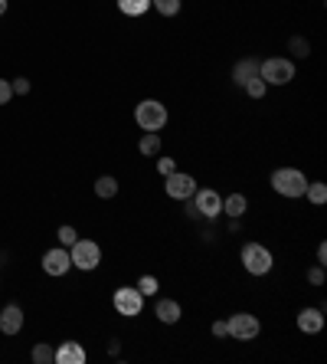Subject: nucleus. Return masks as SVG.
Here are the masks:
<instances>
[{"mask_svg": "<svg viewBox=\"0 0 327 364\" xmlns=\"http://www.w3.org/2000/svg\"><path fill=\"white\" fill-rule=\"evenodd\" d=\"M272 191L281 197H305L307 177L298 168H278V171H272Z\"/></svg>", "mask_w": 327, "mask_h": 364, "instance_id": "nucleus-1", "label": "nucleus"}, {"mask_svg": "<svg viewBox=\"0 0 327 364\" xmlns=\"http://www.w3.org/2000/svg\"><path fill=\"white\" fill-rule=\"evenodd\" d=\"M258 76L265 79V86H288L295 79V62L285 56H272V60L258 62Z\"/></svg>", "mask_w": 327, "mask_h": 364, "instance_id": "nucleus-2", "label": "nucleus"}, {"mask_svg": "<svg viewBox=\"0 0 327 364\" xmlns=\"http://www.w3.org/2000/svg\"><path fill=\"white\" fill-rule=\"evenodd\" d=\"M134 121H138L144 132H160L164 125H167V105L158 99H144L134 109Z\"/></svg>", "mask_w": 327, "mask_h": 364, "instance_id": "nucleus-3", "label": "nucleus"}, {"mask_svg": "<svg viewBox=\"0 0 327 364\" xmlns=\"http://www.w3.org/2000/svg\"><path fill=\"white\" fill-rule=\"evenodd\" d=\"M69 256H72V266H76V269L92 273V269L102 263V246L95 240H76L72 243V250H69Z\"/></svg>", "mask_w": 327, "mask_h": 364, "instance_id": "nucleus-4", "label": "nucleus"}, {"mask_svg": "<svg viewBox=\"0 0 327 364\" xmlns=\"http://www.w3.org/2000/svg\"><path fill=\"white\" fill-rule=\"evenodd\" d=\"M242 266H246V273L252 276H265L272 269V253H268L262 243H246L242 246Z\"/></svg>", "mask_w": 327, "mask_h": 364, "instance_id": "nucleus-5", "label": "nucleus"}, {"mask_svg": "<svg viewBox=\"0 0 327 364\" xmlns=\"http://www.w3.org/2000/svg\"><path fill=\"white\" fill-rule=\"evenodd\" d=\"M115 309H118V315H125V318H134V315H141V309H144V295L138 292V285H121V289H115Z\"/></svg>", "mask_w": 327, "mask_h": 364, "instance_id": "nucleus-6", "label": "nucleus"}, {"mask_svg": "<svg viewBox=\"0 0 327 364\" xmlns=\"http://www.w3.org/2000/svg\"><path fill=\"white\" fill-rule=\"evenodd\" d=\"M226 328H229V338H236V342H252V338L262 332L258 318L256 315H249V312H236L226 322Z\"/></svg>", "mask_w": 327, "mask_h": 364, "instance_id": "nucleus-7", "label": "nucleus"}, {"mask_svg": "<svg viewBox=\"0 0 327 364\" xmlns=\"http://www.w3.org/2000/svg\"><path fill=\"white\" fill-rule=\"evenodd\" d=\"M164 191H167V197H174V201H190V197L197 194V181L183 171H174V174H167Z\"/></svg>", "mask_w": 327, "mask_h": 364, "instance_id": "nucleus-8", "label": "nucleus"}, {"mask_svg": "<svg viewBox=\"0 0 327 364\" xmlns=\"http://www.w3.org/2000/svg\"><path fill=\"white\" fill-rule=\"evenodd\" d=\"M43 269L46 276H66L72 269V256L66 246H56V250H46L43 253Z\"/></svg>", "mask_w": 327, "mask_h": 364, "instance_id": "nucleus-9", "label": "nucleus"}, {"mask_svg": "<svg viewBox=\"0 0 327 364\" xmlns=\"http://www.w3.org/2000/svg\"><path fill=\"white\" fill-rule=\"evenodd\" d=\"M193 197H197V201H193V210H197L200 217L216 220L219 213H223V197H219L216 191H197Z\"/></svg>", "mask_w": 327, "mask_h": 364, "instance_id": "nucleus-10", "label": "nucleus"}, {"mask_svg": "<svg viewBox=\"0 0 327 364\" xmlns=\"http://www.w3.org/2000/svg\"><path fill=\"white\" fill-rule=\"evenodd\" d=\"M20 328H23V309L20 305H4L0 309V332L20 335Z\"/></svg>", "mask_w": 327, "mask_h": 364, "instance_id": "nucleus-11", "label": "nucleus"}, {"mask_svg": "<svg viewBox=\"0 0 327 364\" xmlns=\"http://www.w3.org/2000/svg\"><path fill=\"white\" fill-rule=\"evenodd\" d=\"M298 328L305 335H317L324 328V309H301L298 312Z\"/></svg>", "mask_w": 327, "mask_h": 364, "instance_id": "nucleus-12", "label": "nucleus"}, {"mask_svg": "<svg viewBox=\"0 0 327 364\" xmlns=\"http://www.w3.org/2000/svg\"><path fill=\"white\" fill-rule=\"evenodd\" d=\"M53 361L56 364H85V348L79 342H62Z\"/></svg>", "mask_w": 327, "mask_h": 364, "instance_id": "nucleus-13", "label": "nucleus"}, {"mask_svg": "<svg viewBox=\"0 0 327 364\" xmlns=\"http://www.w3.org/2000/svg\"><path fill=\"white\" fill-rule=\"evenodd\" d=\"M154 315H158L164 325H177L180 322V302L177 299H158V305H154Z\"/></svg>", "mask_w": 327, "mask_h": 364, "instance_id": "nucleus-14", "label": "nucleus"}, {"mask_svg": "<svg viewBox=\"0 0 327 364\" xmlns=\"http://www.w3.org/2000/svg\"><path fill=\"white\" fill-rule=\"evenodd\" d=\"M258 76V60H252V56H246V60H239L236 66H232V82L236 86H246L249 79H256Z\"/></svg>", "mask_w": 327, "mask_h": 364, "instance_id": "nucleus-15", "label": "nucleus"}, {"mask_svg": "<svg viewBox=\"0 0 327 364\" xmlns=\"http://www.w3.org/2000/svg\"><path fill=\"white\" fill-rule=\"evenodd\" d=\"M246 207H249L246 194H229V197H223V213H226L229 220H232V217H242Z\"/></svg>", "mask_w": 327, "mask_h": 364, "instance_id": "nucleus-16", "label": "nucleus"}, {"mask_svg": "<svg viewBox=\"0 0 327 364\" xmlns=\"http://www.w3.org/2000/svg\"><path fill=\"white\" fill-rule=\"evenodd\" d=\"M95 194H99L102 201H111V197L118 194V181H115L111 174H102L99 181H95Z\"/></svg>", "mask_w": 327, "mask_h": 364, "instance_id": "nucleus-17", "label": "nucleus"}, {"mask_svg": "<svg viewBox=\"0 0 327 364\" xmlns=\"http://www.w3.org/2000/svg\"><path fill=\"white\" fill-rule=\"evenodd\" d=\"M151 0H118V11L125 17H141V13H148Z\"/></svg>", "mask_w": 327, "mask_h": 364, "instance_id": "nucleus-18", "label": "nucleus"}, {"mask_svg": "<svg viewBox=\"0 0 327 364\" xmlns=\"http://www.w3.org/2000/svg\"><path fill=\"white\" fill-rule=\"evenodd\" d=\"M138 151L144 154V158H154V154L160 151V135L158 132H144V138H141Z\"/></svg>", "mask_w": 327, "mask_h": 364, "instance_id": "nucleus-19", "label": "nucleus"}, {"mask_svg": "<svg viewBox=\"0 0 327 364\" xmlns=\"http://www.w3.org/2000/svg\"><path fill=\"white\" fill-rule=\"evenodd\" d=\"M288 53H291L295 60H307V56H311V43H307L305 36H291V40H288Z\"/></svg>", "mask_w": 327, "mask_h": 364, "instance_id": "nucleus-20", "label": "nucleus"}, {"mask_svg": "<svg viewBox=\"0 0 327 364\" xmlns=\"http://www.w3.org/2000/svg\"><path fill=\"white\" fill-rule=\"evenodd\" d=\"M242 89H246V95L249 99H262V95H265V79H262V76H256V79H249L246 86H242Z\"/></svg>", "mask_w": 327, "mask_h": 364, "instance_id": "nucleus-21", "label": "nucleus"}, {"mask_svg": "<svg viewBox=\"0 0 327 364\" xmlns=\"http://www.w3.org/2000/svg\"><path fill=\"white\" fill-rule=\"evenodd\" d=\"M30 358H33V361H36V364H50L53 358H56V351H53V348H50V344H46V342H40V344H36V348H33V354H30Z\"/></svg>", "mask_w": 327, "mask_h": 364, "instance_id": "nucleus-22", "label": "nucleus"}, {"mask_svg": "<svg viewBox=\"0 0 327 364\" xmlns=\"http://www.w3.org/2000/svg\"><path fill=\"white\" fill-rule=\"evenodd\" d=\"M307 201H311V203H324L327 201V187H324V184H321V181H314V184H307Z\"/></svg>", "mask_w": 327, "mask_h": 364, "instance_id": "nucleus-23", "label": "nucleus"}, {"mask_svg": "<svg viewBox=\"0 0 327 364\" xmlns=\"http://www.w3.org/2000/svg\"><path fill=\"white\" fill-rule=\"evenodd\" d=\"M154 7H158V13H164V17H177L180 13V0H151Z\"/></svg>", "mask_w": 327, "mask_h": 364, "instance_id": "nucleus-24", "label": "nucleus"}, {"mask_svg": "<svg viewBox=\"0 0 327 364\" xmlns=\"http://www.w3.org/2000/svg\"><path fill=\"white\" fill-rule=\"evenodd\" d=\"M56 240H60V246H66V250H69L72 243L79 240V233H76L69 223H66V227H60V230H56Z\"/></svg>", "mask_w": 327, "mask_h": 364, "instance_id": "nucleus-25", "label": "nucleus"}, {"mask_svg": "<svg viewBox=\"0 0 327 364\" xmlns=\"http://www.w3.org/2000/svg\"><path fill=\"white\" fill-rule=\"evenodd\" d=\"M138 292L141 295H154V292H158V279H154V276H141V279H138Z\"/></svg>", "mask_w": 327, "mask_h": 364, "instance_id": "nucleus-26", "label": "nucleus"}, {"mask_svg": "<svg viewBox=\"0 0 327 364\" xmlns=\"http://www.w3.org/2000/svg\"><path fill=\"white\" fill-rule=\"evenodd\" d=\"M307 283H311V285H324V266H321V263L311 266V269H307Z\"/></svg>", "mask_w": 327, "mask_h": 364, "instance_id": "nucleus-27", "label": "nucleus"}, {"mask_svg": "<svg viewBox=\"0 0 327 364\" xmlns=\"http://www.w3.org/2000/svg\"><path fill=\"white\" fill-rule=\"evenodd\" d=\"M158 171L164 174V177H167V174L177 171V161H174V158H160V161H158Z\"/></svg>", "mask_w": 327, "mask_h": 364, "instance_id": "nucleus-28", "label": "nucleus"}, {"mask_svg": "<svg viewBox=\"0 0 327 364\" xmlns=\"http://www.w3.org/2000/svg\"><path fill=\"white\" fill-rule=\"evenodd\" d=\"M11 89H13V95H27V92H30V79H23L20 76V79L11 82Z\"/></svg>", "mask_w": 327, "mask_h": 364, "instance_id": "nucleus-29", "label": "nucleus"}, {"mask_svg": "<svg viewBox=\"0 0 327 364\" xmlns=\"http://www.w3.org/2000/svg\"><path fill=\"white\" fill-rule=\"evenodd\" d=\"M11 95H13L11 82H7V79H0V105H7V102H11Z\"/></svg>", "mask_w": 327, "mask_h": 364, "instance_id": "nucleus-30", "label": "nucleus"}, {"mask_svg": "<svg viewBox=\"0 0 327 364\" xmlns=\"http://www.w3.org/2000/svg\"><path fill=\"white\" fill-rule=\"evenodd\" d=\"M213 335H216V338H226V335H229L226 322H213Z\"/></svg>", "mask_w": 327, "mask_h": 364, "instance_id": "nucleus-31", "label": "nucleus"}, {"mask_svg": "<svg viewBox=\"0 0 327 364\" xmlns=\"http://www.w3.org/2000/svg\"><path fill=\"white\" fill-rule=\"evenodd\" d=\"M317 263H321V266L327 263V246H324V243H321V246H317Z\"/></svg>", "mask_w": 327, "mask_h": 364, "instance_id": "nucleus-32", "label": "nucleus"}, {"mask_svg": "<svg viewBox=\"0 0 327 364\" xmlns=\"http://www.w3.org/2000/svg\"><path fill=\"white\" fill-rule=\"evenodd\" d=\"M109 354H121V344H118V338H111V342H109Z\"/></svg>", "mask_w": 327, "mask_h": 364, "instance_id": "nucleus-33", "label": "nucleus"}, {"mask_svg": "<svg viewBox=\"0 0 327 364\" xmlns=\"http://www.w3.org/2000/svg\"><path fill=\"white\" fill-rule=\"evenodd\" d=\"M4 13H7V0H0V17H4Z\"/></svg>", "mask_w": 327, "mask_h": 364, "instance_id": "nucleus-34", "label": "nucleus"}]
</instances>
